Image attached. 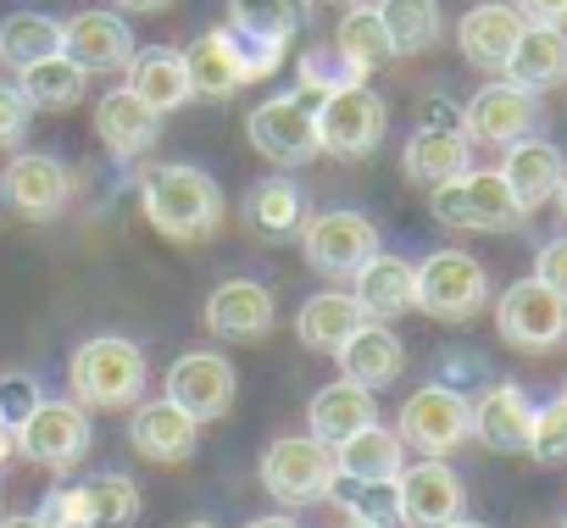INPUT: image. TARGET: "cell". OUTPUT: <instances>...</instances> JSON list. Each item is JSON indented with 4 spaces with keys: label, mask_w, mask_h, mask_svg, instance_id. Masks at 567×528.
<instances>
[{
    "label": "cell",
    "mask_w": 567,
    "mask_h": 528,
    "mask_svg": "<svg viewBox=\"0 0 567 528\" xmlns=\"http://www.w3.org/2000/svg\"><path fill=\"white\" fill-rule=\"evenodd\" d=\"M134 29L123 12H73L62 18V56H73L84 73H128L134 62Z\"/></svg>",
    "instance_id": "18"
},
{
    "label": "cell",
    "mask_w": 567,
    "mask_h": 528,
    "mask_svg": "<svg viewBox=\"0 0 567 528\" xmlns=\"http://www.w3.org/2000/svg\"><path fill=\"white\" fill-rule=\"evenodd\" d=\"M0 428H7V423H0Z\"/></svg>",
    "instance_id": "56"
},
{
    "label": "cell",
    "mask_w": 567,
    "mask_h": 528,
    "mask_svg": "<svg viewBox=\"0 0 567 528\" xmlns=\"http://www.w3.org/2000/svg\"><path fill=\"white\" fill-rule=\"evenodd\" d=\"M523 29H528V23L517 18L512 0H478V7L456 23V51H462L467 68H478V73H501L506 56L517 51Z\"/></svg>",
    "instance_id": "22"
},
{
    "label": "cell",
    "mask_w": 567,
    "mask_h": 528,
    "mask_svg": "<svg viewBox=\"0 0 567 528\" xmlns=\"http://www.w3.org/2000/svg\"><path fill=\"white\" fill-rule=\"evenodd\" d=\"M429 211L456 234H512V228H523V206L512 200V189L495 167H467L451 184L429 189Z\"/></svg>",
    "instance_id": "4"
},
{
    "label": "cell",
    "mask_w": 567,
    "mask_h": 528,
    "mask_svg": "<svg viewBox=\"0 0 567 528\" xmlns=\"http://www.w3.org/2000/svg\"><path fill=\"white\" fill-rule=\"evenodd\" d=\"M45 528H134L140 522V484L128 473H95L84 484H62L34 511Z\"/></svg>",
    "instance_id": "5"
},
{
    "label": "cell",
    "mask_w": 567,
    "mask_h": 528,
    "mask_svg": "<svg viewBox=\"0 0 567 528\" xmlns=\"http://www.w3.org/2000/svg\"><path fill=\"white\" fill-rule=\"evenodd\" d=\"M467 167H473V139L462 128H423L417 123L406 151H401V173L417 189H440V184H451Z\"/></svg>",
    "instance_id": "26"
},
{
    "label": "cell",
    "mask_w": 567,
    "mask_h": 528,
    "mask_svg": "<svg viewBox=\"0 0 567 528\" xmlns=\"http://www.w3.org/2000/svg\"><path fill=\"white\" fill-rule=\"evenodd\" d=\"M340 528H379V522H362V517H346Z\"/></svg>",
    "instance_id": "52"
},
{
    "label": "cell",
    "mask_w": 567,
    "mask_h": 528,
    "mask_svg": "<svg viewBox=\"0 0 567 528\" xmlns=\"http://www.w3.org/2000/svg\"><path fill=\"white\" fill-rule=\"evenodd\" d=\"M368 423H379V401H373V390H362L351 379L323 384L312 395V406H307V434L323 439V445H340V439H351Z\"/></svg>",
    "instance_id": "28"
},
{
    "label": "cell",
    "mask_w": 567,
    "mask_h": 528,
    "mask_svg": "<svg viewBox=\"0 0 567 528\" xmlns=\"http://www.w3.org/2000/svg\"><path fill=\"white\" fill-rule=\"evenodd\" d=\"M334 362H340V379H351V384H362V390L379 395V390H390L406 373V345H401V334L390 323H362L334 351Z\"/></svg>",
    "instance_id": "25"
},
{
    "label": "cell",
    "mask_w": 567,
    "mask_h": 528,
    "mask_svg": "<svg viewBox=\"0 0 567 528\" xmlns=\"http://www.w3.org/2000/svg\"><path fill=\"white\" fill-rule=\"evenodd\" d=\"M184 528H217V522H200V517H195V522H184Z\"/></svg>",
    "instance_id": "53"
},
{
    "label": "cell",
    "mask_w": 567,
    "mask_h": 528,
    "mask_svg": "<svg viewBox=\"0 0 567 528\" xmlns=\"http://www.w3.org/2000/svg\"><path fill=\"white\" fill-rule=\"evenodd\" d=\"M523 23H539V29H567V0H512Z\"/></svg>",
    "instance_id": "44"
},
{
    "label": "cell",
    "mask_w": 567,
    "mask_h": 528,
    "mask_svg": "<svg viewBox=\"0 0 567 528\" xmlns=\"http://www.w3.org/2000/svg\"><path fill=\"white\" fill-rule=\"evenodd\" d=\"M184 73H189V95H195V101H228L234 90H245L239 56H234V45H228L223 29H206V34L184 51Z\"/></svg>",
    "instance_id": "34"
},
{
    "label": "cell",
    "mask_w": 567,
    "mask_h": 528,
    "mask_svg": "<svg viewBox=\"0 0 567 528\" xmlns=\"http://www.w3.org/2000/svg\"><path fill=\"white\" fill-rule=\"evenodd\" d=\"M373 250H379V228H373V217H362L351 206H329L301 222V256L323 279H351Z\"/></svg>",
    "instance_id": "13"
},
{
    "label": "cell",
    "mask_w": 567,
    "mask_h": 528,
    "mask_svg": "<svg viewBox=\"0 0 567 528\" xmlns=\"http://www.w3.org/2000/svg\"><path fill=\"white\" fill-rule=\"evenodd\" d=\"M417 123H423V128H462V106H451V101H423Z\"/></svg>",
    "instance_id": "45"
},
{
    "label": "cell",
    "mask_w": 567,
    "mask_h": 528,
    "mask_svg": "<svg viewBox=\"0 0 567 528\" xmlns=\"http://www.w3.org/2000/svg\"><path fill=\"white\" fill-rule=\"evenodd\" d=\"M162 112L145 101V95H134L128 84H117V90H106L101 101H95V139L106 145V156H117V162H140L156 139H162Z\"/></svg>",
    "instance_id": "20"
},
{
    "label": "cell",
    "mask_w": 567,
    "mask_h": 528,
    "mask_svg": "<svg viewBox=\"0 0 567 528\" xmlns=\"http://www.w3.org/2000/svg\"><path fill=\"white\" fill-rule=\"evenodd\" d=\"M0 528H45V522H40L34 511H12V517H7V511H0Z\"/></svg>",
    "instance_id": "48"
},
{
    "label": "cell",
    "mask_w": 567,
    "mask_h": 528,
    "mask_svg": "<svg viewBox=\"0 0 567 528\" xmlns=\"http://www.w3.org/2000/svg\"><path fill=\"white\" fill-rule=\"evenodd\" d=\"M128 439H134V451L145 462H189L195 445H200V423L184 406H173L167 395L162 401H134Z\"/></svg>",
    "instance_id": "24"
},
{
    "label": "cell",
    "mask_w": 567,
    "mask_h": 528,
    "mask_svg": "<svg viewBox=\"0 0 567 528\" xmlns=\"http://www.w3.org/2000/svg\"><path fill=\"white\" fill-rule=\"evenodd\" d=\"M140 206H145V222L162 239H173V245H200L223 222V189L195 162H162V167H151L140 178Z\"/></svg>",
    "instance_id": "1"
},
{
    "label": "cell",
    "mask_w": 567,
    "mask_h": 528,
    "mask_svg": "<svg viewBox=\"0 0 567 528\" xmlns=\"http://www.w3.org/2000/svg\"><path fill=\"white\" fill-rule=\"evenodd\" d=\"M495 173L506 178V189H512V200L523 206V217H534L539 206H550V195H556L567 162H561V151H556L550 139H517V145H506V162H501Z\"/></svg>",
    "instance_id": "27"
},
{
    "label": "cell",
    "mask_w": 567,
    "mask_h": 528,
    "mask_svg": "<svg viewBox=\"0 0 567 528\" xmlns=\"http://www.w3.org/2000/svg\"><path fill=\"white\" fill-rule=\"evenodd\" d=\"M245 528H301V522H296L290 511H267V517H250Z\"/></svg>",
    "instance_id": "47"
},
{
    "label": "cell",
    "mask_w": 567,
    "mask_h": 528,
    "mask_svg": "<svg viewBox=\"0 0 567 528\" xmlns=\"http://www.w3.org/2000/svg\"><path fill=\"white\" fill-rule=\"evenodd\" d=\"M528 456L556 467L567 462V384L550 395V406H534V439H528Z\"/></svg>",
    "instance_id": "40"
},
{
    "label": "cell",
    "mask_w": 567,
    "mask_h": 528,
    "mask_svg": "<svg viewBox=\"0 0 567 528\" xmlns=\"http://www.w3.org/2000/svg\"><path fill=\"white\" fill-rule=\"evenodd\" d=\"M445 528H489V522H473V517L462 511V517H456V522H445Z\"/></svg>",
    "instance_id": "51"
},
{
    "label": "cell",
    "mask_w": 567,
    "mask_h": 528,
    "mask_svg": "<svg viewBox=\"0 0 567 528\" xmlns=\"http://www.w3.org/2000/svg\"><path fill=\"white\" fill-rule=\"evenodd\" d=\"M534 279L550 284L556 296H567V234L539 245V256H534Z\"/></svg>",
    "instance_id": "43"
},
{
    "label": "cell",
    "mask_w": 567,
    "mask_h": 528,
    "mask_svg": "<svg viewBox=\"0 0 567 528\" xmlns=\"http://www.w3.org/2000/svg\"><path fill=\"white\" fill-rule=\"evenodd\" d=\"M395 434H401L406 451L451 456V451H462V445L473 439V401H467L456 384L434 379V384H423V390L406 395V406H401V417H395Z\"/></svg>",
    "instance_id": "7"
},
{
    "label": "cell",
    "mask_w": 567,
    "mask_h": 528,
    "mask_svg": "<svg viewBox=\"0 0 567 528\" xmlns=\"http://www.w3.org/2000/svg\"><path fill=\"white\" fill-rule=\"evenodd\" d=\"M351 301L362 307L368 323H395L417 307V261L395 250H373L362 268L351 273Z\"/></svg>",
    "instance_id": "19"
},
{
    "label": "cell",
    "mask_w": 567,
    "mask_h": 528,
    "mask_svg": "<svg viewBox=\"0 0 567 528\" xmlns=\"http://www.w3.org/2000/svg\"><path fill=\"white\" fill-rule=\"evenodd\" d=\"M56 51H62V18H51V12H12L0 23V62L12 73H23Z\"/></svg>",
    "instance_id": "36"
},
{
    "label": "cell",
    "mask_w": 567,
    "mask_h": 528,
    "mask_svg": "<svg viewBox=\"0 0 567 528\" xmlns=\"http://www.w3.org/2000/svg\"><path fill=\"white\" fill-rule=\"evenodd\" d=\"M534 123H539V95L523 90V84H512V79H489V84L462 106V134H467L473 145H501V151H506V145L528 139Z\"/></svg>",
    "instance_id": "17"
},
{
    "label": "cell",
    "mask_w": 567,
    "mask_h": 528,
    "mask_svg": "<svg viewBox=\"0 0 567 528\" xmlns=\"http://www.w3.org/2000/svg\"><path fill=\"white\" fill-rule=\"evenodd\" d=\"M495 329L512 351H528V356L556 351L567 340V296H556L539 279H517L495 301Z\"/></svg>",
    "instance_id": "14"
},
{
    "label": "cell",
    "mask_w": 567,
    "mask_h": 528,
    "mask_svg": "<svg viewBox=\"0 0 567 528\" xmlns=\"http://www.w3.org/2000/svg\"><path fill=\"white\" fill-rule=\"evenodd\" d=\"M12 456H18V439H12V428H0V473L12 467Z\"/></svg>",
    "instance_id": "49"
},
{
    "label": "cell",
    "mask_w": 567,
    "mask_h": 528,
    "mask_svg": "<svg viewBox=\"0 0 567 528\" xmlns=\"http://www.w3.org/2000/svg\"><path fill=\"white\" fill-rule=\"evenodd\" d=\"M245 134L256 145V156H267L272 167H307L318 162V106L296 90V95H267L261 106L245 112Z\"/></svg>",
    "instance_id": "8"
},
{
    "label": "cell",
    "mask_w": 567,
    "mask_h": 528,
    "mask_svg": "<svg viewBox=\"0 0 567 528\" xmlns=\"http://www.w3.org/2000/svg\"><path fill=\"white\" fill-rule=\"evenodd\" d=\"M29 117H34V106L18 95V84H0V151H12L29 134Z\"/></svg>",
    "instance_id": "42"
},
{
    "label": "cell",
    "mask_w": 567,
    "mask_h": 528,
    "mask_svg": "<svg viewBox=\"0 0 567 528\" xmlns=\"http://www.w3.org/2000/svg\"><path fill=\"white\" fill-rule=\"evenodd\" d=\"M84 90H90V73L73 56H62V51L18 73V95L34 112H73V106H84Z\"/></svg>",
    "instance_id": "35"
},
{
    "label": "cell",
    "mask_w": 567,
    "mask_h": 528,
    "mask_svg": "<svg viewBox=\"0 0 567 528\" xmlns=\"http://www.w3.org/2000/svg\"><path fill=\"white\" fill-rule=\"evenodd\" d=\"M112 12H123V18H162V12H173V0H112Z\"/></svg>",
    "instance_id": "46"
},
{
    "label": "cell",
    "mask_w": 567,
    "mask_h": 528,
    "mask_svg": "<svg viewBox=\"0 0 567 528\" xmlns=\"http://www.w3.org/2000/svg\"><path fill=\"white\" fill-rule=\"evenodd\" d=\"M12 439H18V456H29V462H40V467H51V473H73L84 456H90V445H95V428H90V412L79 406V401H40L18 428H12Z\"/></svg>",
    "instance_id": "10"
},
{
    "label": "cell",
    "mask_w": 567,
    "mask_h": 528,
    "mask_svg": "<svg viewBox=\"0 0 567 528\" xmlns=\"http://www.w3.org/2000/svg\"><path fill=\"white\" fill-rule=\"evenodd\" d=\"M334 7H357V0H334Z\"/></svg>",
    "instance_id": "54"
},
{
    "label": "cell",
    "mask_w": 567,
    "mask_h": 528,
    "mask_svg": "<svg viewBox=\"0 0 567 528\" xmlns=\"http://www.w3.org/2000/svg\"><path fill=\"white\" fill-rule=\"evenodd\" d=\"M561 528H567V517H561Z\"/></svg>",
    "instance_id": "55"
},
{
    "label": "cell",
    "mask_w": 567,
    "mask_h": 528,
    "mask_svg": "<svg viewBox=\"0 0 567 528\" xmlns=\"http://www.w3.org/2000/svg\"><path fill=\"white\" fill-rule=\"evenodd\" d=\"M334 45L357 62V68H384L390 56H395V45H390V29H384V18H379V7H368V0H357V7H346V18H340V29H334Z\"/></svg>",
    "instance_id": "38"
},
{
    "label": "cell",
    "mask_w": 567,
    "mask_h": 528,
    "mask_svg": "<svg viewBox=\"0 0 567 528\" xmlns=\"http://www.w3.org/2000/svg\"><path fill=\"white\" fill-rule=\"evenodd\" d=\"M296 79H301V95H340V90L368 84V68H357L334 40H323V45H307L296 56Z\"/></svg>",
    "instance_id": "39"
},
{
    "label": "cell",
    "mask_w": 567,
    "mask_h": 528,
    "mask_svg": "<svg viewBox=\"0 0 567 528\" xmlns=\"http://www.w3.org/2000/svg\"><path fill=\"white\" fill-rule=\"evenodd\" d=\"M489 307V273L467 250H429L417 261V312L434 323H473Z\"/></svg>",
    "instance_id": "6"
},
{
    "label": "cell",
    "mask_w": 567,
    "mask_h": 528,
    "mask_svg": "<svg viewBox=\"0 0 567 528\" xmlns=\"http://www.w3.org/2000/svg\"><path fill=\"white\" fill-rule=\"evenodd\" d=\"M467 511V484L456 478V467L445 456H423L406 462L395 478V522L406 528H445Z\"/></svg>",
    "instance_id": "15"
},
{
    "label": "cell",
    "mask_w": 567,
    "mask_h": 528,
    "mask_svg": "<svg viewBox=\"0 0 567 528\" xmlns=\"http://www.w3.org/2000/svg\"><path fill=\"white\" fill-rule=\"evenodd\" d=\"M384 128H390V106L368 84L340 90V95H318V151L323 156L368 162L384 145Z\"/></svg>",
    "instance_id": "9"
},
{
    "label": "cell",
    "mask_w": 567,
    "mask_h": 528,
    "mask_svg": "<svg viewBox=\"0 0 567 528\" xmlns=\"http://www.w3.org/2000/svg\"><path fill=\"white\" fill-rule=\"evenodd\" d=\"M501 79H512V84H523V90H534V95L550 90V84H561V79H567V29H539V23H528L523 40H517V51L506 56Z\"/></svg>",
    "instance_id": "31"
},
{
    "label": "cell",
    "mask_w": 567,
    "mask_h": 528,
    "mask_svg": "<svg viewBox=\"0 0 567 528\" xmlns=\"http://www.w3.org/2000/svg\"><path fill=\"white\" fill-rule=\"evenodd\" d=\"M40 401H45V390H40L34 373H0V423L7 428H18Z\"/></svg>",
    "instance_id": "41"
},
{
    "label": "cell",
    "mask_w": 567,
    "mask_h": 528,
    "mask_svg": "<svg viewBox=\"0 0 567 528\" xmlns=\"http://www.w3.org/2000/svg\"><path fill=\"white\" fill-rule=\"evenodd\" d=\"M362 323H368V318H362V307H357L346 290H318V296H307L301 312H296V340H301L307 351L334 356Z\"/></svg>",
    "instance_id": "30"
},
{
    "label": "cell",
    "mask_w": 567,
    "mask_h": 528,
    "mask_svg": "<svg viewBox=\"0 0 567 528\" xmlns=\"http://www.w3.org/2000/svg\"><path fill=\"white\" fill-rule=\"evenodd\" d=\"M334 478V445L312 439V434H284L261 451V489L278 506H312L329 495Z\"/></svg>",
    "instance_id": "11"
},
{
    "label": "cell",
    "mask_w": 567,
    "mask_h": 528,
    "mask_svg": "<svg viewBox=\"0 0 567 528\" xmlns=\"http://www.w3.org/2000/svg\"><path fill=\"white\" fill-rule=\"evenodd\" d=\"M550 200H556V211H561V222H567V173H561V184H556V195H550Z\"/></svg>",
    "instance_id": "50"
},
{
    "label": "cell",
    "mask_w": 567,
    "mask_h": 528,
    "mask_svg": "<svg viewBox=\"0 0 567 528\" xmlns=\"http://www.w3.org/2000/svg\"><path fill=\"white\" fill-rule=\"evenodd\" d=\"M206 329L217 340H234V345H250V340H267L272 334V290L256 284V279H223L212 296H206Z\"/></svg>",
    "instance_id": "21"
},
{
    "label": "cell",
    "mask_w": 567,
    "mask_h": 528,
    "mask_svg": "<svg viewBox=\"0 0 567 528\" xmlns=\"http://www.w3.org/2000/svg\"><path fill=\"white\" fill-rule=\"evenodd\" d=\"M128 90H134V95H145L162 117H167V112H178V106H189L195 95H189L184 51H173V45L134 51V62H128Z\"/></svg>",
    "instance_id": "32"
},
{
    "label": "cell",
    "mask_w": 567,
    "mask_h": 528,
    "mask_svg": "<svg viewBox=\"0 0 567 528\" xmlns=\"http://www.w3.org/2000/svg\"><path fill=\"white\" fill-rule=\"evenodd\" d=\"M401 467H406V445L384 423H368L334 445V473H346L351 484H395Z\"/></svg>",
    "instance_id": "29"
},
{
    "label": "cell",
    "mask_w": 567,
    "mask_h": 528,
    "mask_svg": "<svg viewBox=\"0 0 567 528\" xmlns=\"http://www.w3.org/2000/svg\"><path fill=\"white\" fill-rule=\"evenodd\" d=\"M561 84H567V79H561Z\"/></svg>",
    "instance_id": "57"
},
{
    "label": "cell",
    "mask_w": 567,
    "mask_h": 528,
    "mask_svg": "<svg viewBox=\"0 0 567 528\" xmlns=\"http://www.w3.org/2000/svg\"><path fill=\"white\" fill-rule=\"evenodd\" d=\"M73 167L56 151H18L0 173V200H7L23 222H56L73 206Z\"/></svg>",
    "instance_id": "12"
},
{
    "label": "cell",
    "mask_w": 567,
    "mask_h": 528,
    "mask_svg": "<svg viewBox=\"0 0 567 528\" xmlns=\"http://www.w3.org/2000/svg\"><path fill=\"white\" fill-rule=\"evenodd\" d=\"M145 351L123 334H95L68 356V390L84 412H128L145 401Z\"/></svg>",
    "instance_id": "2"
},
{
    "label": "cell",
    "mask_w": 567,
    "mask_h": 528,
    "mask_svg": "<svg viewBox=\"0 0 567 528\" xmlns=\"http://www.w3.org/2000/svg\"><path fill=\"white\" fill-rule=\"evenodd\" d=\"M173 406H184L195 423H217L234 412V395H239V373L223 351H184L173 367H167V390H162Z\"/></svg>",
    "instance_id": "16"
},
{
    "label": "cell",
    "mask_w": 567,
    "mask_h": 528,
    "mask_svg": "<svg viewBox=\"0 0 567 528\" xmlns=\"http://www.w3.org/2000/svg\"><path fill=\"white\" fill-rule=\"evenodd\" d=\"M239 211H245V228L261 234V239H296L301 222H307V195H301V184H290V178H261V184L245 195Z\"/></svg>",
    "instance_id": "33"
},
{
    "label": "cell",
    "mask_w": 567,
    "mask_h": 528,
    "mask_svg": "<svg viewBox=\"0 0 567 528\" xmlns=\"http://www.w3.org/2000/svg\"><path fill=\"white\" fill-rule=\"evenodd\" d=\"M384 29H390V45L395 56H423L440 45L445 34V18H440V0H373Z\"/></svg>",
    "instance_id": "37"
},
{
    "label": "cell",
    "mask_w": 567,
    "mask_h": 528,
    "mask_svg": "<svg viewBox=\"0 0 567 528\" xmlns=\"http://www.w3.org/2000/svg\"><path fill=\"white\" fill-rule=\"evenodd\" d=\"M473 439L495 456H528L534 439V401L517 384H489L473 401Z\"/></svg>",
    "instance_id": "23"
},
{
    "label": "cell",
    "mask_w": 567,
    "mask_h": 528,
    "mask_svg": "<svg viewBox=\"0 0 567 528\" xmlns=\"http://www.w3.org/2000/svg\"><path fill=\"white\" fill-rule=\"evenodd\" d=\"M307 12H312L307 0H234L223 34L239 56L245 84H261V79L278 73V62H284V51H290V40L301 34Z\"/></svg>",
    "instance_id": "3"
}]
</instances>
